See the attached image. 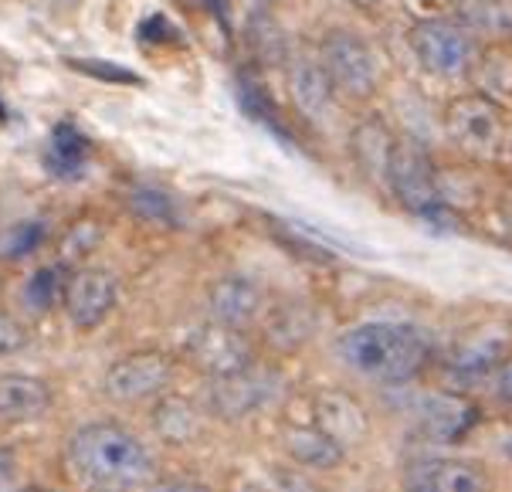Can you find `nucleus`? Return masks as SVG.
<instances>
[{
    "instance_id": "nucleus-28",
    "label": "nucleus",
    "mask_w": 512,
    "mask_h": 492,
    "mask_svg": "<svg viewBox=\"0 0 512 492\" xmlns=\"http://www.w3.org/2000/svg\"><path fill=\"white\" fill-rule=\"evenodd\" d=\"M24 347H28V333H24V326L7 313H0V357H11V353L24 350Z\"/></svg>"
},
{
    "instance_id": "nucleus-24",
    "label": "nucleus",
    "mask_w": 512,
    "mask_h": 492,
    "mask_svg": "<svg viewBox=\"0 0 512 492\" xmlns=\"http://www.w3.org/2000/svg\"><path fill=\"white\" fill-rule=\"evenodd\" d=\"M62 292H65L62 269H58V265H45V269H38L28 279V286H24V299H28L31 309L45 313V309H51L58 299H62Z\"/></svg>"
},
{
    "instance_id": "nucleus-5",
    "label": "nucleus",
    "mask_w": 512,
    "mask_h": 492,
    "mask_svg": "<svg viewBox=\"0 0 512 492\" xmlns=\"http://www.w3.org/2000/svg\"><path fill=\"white\" fill-rule=\"evenodd\" d=\"M411 51L418 65L435 79H462L475 68L479 48L458 21L448 17H421L411 28Z\"/></svg>"
},
{
    "instance_id": "nucleus-13",
    "label": "nucleus",
    "mask_w": 512,
    "mask_h": 492,
    "mask_svg": "<svg viewBox=\"0 0 512 492\" xmlns=\"http://www.w3.org/2000/svg\"><path fill=\"white\" fill-rule=\"evenodd\" d=\"M268 397H272V377L248 367L234 377L211 381V387H207V408L224 421H238L268 404Z\"/></svg>"
},
{
    "instance_id": "nucleus-8",
    "label": "nucleus",
    "mask_w": 512,
    "mask_h": 492,
    "mask_svg": "<svg viewBox=\"0 0 512 492\" xmlns=\"http://www.w3.org/2000/svg\"><path fill=\"white\" fill-rule=\"evenodd\" d=\"M177 374V360L163 350H136L129 357L116 360L106 374V394L112 401H123V404H136L146 401V397L163 394Z\"/></svg>"
},
{
    "instance_id": "nucleus-12",
    "label": "nucleus",
    "mask_w": 512,
    "mask_h": 492,
    "mask_svg": "<svg viewBox=\"0 0 512 492\" xmlns=\"http://www.w3.org/2000/svg\"><path fill=\"white\" fill-rule=\"evenodd\" d=\"M323 435L333 438L336 445L353 448L370 435V414L363 411V404L350 391L340 387H323V391L312 394V421Z\"/></svg>"
},
{
    "instance_id": "nucleus-7",
    "label": "nucleus",
    "mask_w": 512,
    "mask_h": 492,
    "mask_svg": "<svg viewBox=\"0 0 512 492\" xmlns=\"http://www.w3.org/2000/svg\"><path fill=\"white\" fill-rule=\"evenodd\" d=\"M187 360L211 381H218V377H234L255 367V347H251V336L245 330H231V326L211 319L201 330L190 333Z\"/></svg>"
},
{
    "instance_id": "nucleus-20",
    "label": "nucleus",
    "mask_w": 512,
    "mask_h": 492,
    "mask_svg": "<svg viewBox=\"0 0 512 492\" xmlns=\"http://www.w3.org/2000/svg\"><path fill=\"white\" fill-rule=\"evenodd\" d=\"M51 387L31 374H0V421H28L45 414Z\"/></svg>"
},
{
    "instance_id": "nucleus-18",
    "label": "nucleus",
    "mask_w": 512,
    "mask_h": 492,
    "mask_svg": "<svg viewBox=\"0 0 512 492\" xmlns=\"http://www.w3.org/2000/svg\"><path fill=\"white\" fill-rule=\"evenodd\" d=\"M394 143H397V136L390 133V126L377 116L363 119V123H357V129H353V136H350L353 160H357L360 174L373 180V184H384Z\"/></svg>"
},
{
    "instance_id": "nucleus-14",
    "label": "nucleus",
    "mask_w": 512,
    "mask_h": 492,
    "mask_svg": "<svg viewBox=\"0 0 512 492\" xmlns=\"http://www.w3.org/2000/svg\"><path fill=\"white\" fill-rule=\"evenodd\" d=\"M214 323L231 326V330H248L255 316L262 313V289L245 275H221L207 292Z\"/></svg>"
},
{
    "instance_id": "nucleus-31",
    "label": "nucleus",
    "mask_w": 512,
    "mask_h": 492,
    "mask_svg": "<svg viewBox=\"0 0 512 492\" xmlns=\"http://www.w3.org/2000/svg\"><path fill=\"white\" fill-rule=\"evenodd\" d=\"M346 4H353V7H357V11H377V7L380 4H384V0H346Z\"/></svg>"
},
{
    "instance_id": "nucleus-9",
    "label": "nucleus",
    "mask_w": 512,
    "mask_h": 492,
    "mask_svg": "<svg viewBox=\"0 0 512 492\" xmlns=\"http://www.w3.org/2000/svg\"><path fill=\"white\" fill-rule=\"evenodd\" d=\"M401 486L404 492H492V476L479 459L428 455L407 462Z\"/></svg>"
},
{
    "instance_id": "nucleus-23",
    "label": "nucleus",
    "mask_w": 512,
    "mask_h": 492,
    "mask_svg": "<svg viewBox=\"0 0 512 492\" xmlns=\"http://www.w3.org/2000/svg\"><path fill=\"white\" fill-rule=\"evenodd\" d=\"M85 157H89L85 136L75 133L72 126H58L48 146V167L55 170L58 177H72L85 167Z\"/></svg>"
},
{
    "instance_id": "nucleus-27",
    "label": "nucleus",
    "mask_w": 512,
    "mask_h": 492,
    "mask_svg": "<svg viewBox=\"0 0 512 492\" xmlns=\"http://www.w3.org/2000/svg\"><path fill=\"white\" fill-rule=\"evenodd\" d=\"M272 492H323L306 476V469H285V465H275L272 469Z\"/></svg>"
},
{
    "instance_id": "nucleus-19",
    "label": "nucleus",
    "mask_w": 512,
    "mask_h": 492,
    "mask_svg": "<svg viewBox=\"0 0 512 492\" xmlns=\"http://www.w3.org/2000/svg\"><path fill=\"white\" fill-rule=\"evenodd\" d=\"M462 28L489 41H512V0H448Z\"/></svg>"
},
{
    "instance_id": "nucleus-16",
    "label": "nucleus",
    "mask_w": 512,
    "mask_h": 492,
    "mask_svg": "<svg viewBox=\"0 0 512 492\" xmlns=\"http://www.w3.org/2000/svg\"><path fill=\"white\" fill-rule=\"evenodd\" d=\"M316 333V313L306 302H282L265 319L262 340L272 353H299Z\"/></svg>"
},
{
    "instance_id": "nucleus-6",
    "label": "nucleus",
    "mask_w": 512,
    "mask_h": 492,
    "mask_svg": "<svg viewBox=\"0 0 512 492\" xmlns=\"http://www.w3.org/2000/svg\"><path fill=\"white\" fill-rule=\"evenodd\" d=\"M384 187L397 197V204H404L411 214H435L441 207L438 197V170L431 163L428 150L411 140V136H397L394 153L387 163Z\"/></svg>"
},
{
    "instance_id": "nucleus-2",
    "label": "nucleus",
    "mask_w": 512,
    "mask_h": 492,
    "mask_svg": "<svg viewBox=\"0 0 512 492\" xmlns=\"http://www.w3.org/2000/svg\"><path fill=\"white\" fill-rule=\"evenodd\" d=\"M336 353L363 381L401 387L431 364V343L407 323H360L336 340Z\"/></svg>"
},
{
    "instance_id": "nucleus-30",
    "label": "nucleus",
    "mask_w": 512,
    "mask_h": 492,
    "mask_svg": "<svg viewBox=\"0 0 512 492\" xmlns=\"http://www.w3.org/2000/svg\"><path fill=\"white\" fill-rule=\"evenodd\" d=\"M153 492H211V489L197 479H163V482H156Z\"/></svg>"
},
{
    "instance_id": "nucleus-11",
    "label": "nucleus",
    "mask_w": 512,
    "mask_h": 492,
    "mask_svg": "<svg viewBox=\"0 0 512 492\" xmlns=\"http://www.w3.org/2000/svg\"><path fill=\"white\" fill-rule=\"evenodd\" d=\"M119 299L116 275L106 269H78L65 279V313L78 330H95Z\"/></svg>"
},
{
    "instance_id": "nucleus-26",
    "label": "nucleus",
    "mask_w": 512,
    "mask_h": 492,
    "mask_svg": "<svg viewBox=\"0 0 512 492\" xmlns=\"http://www.w3.org/2000/svg\"><path fill=\"white\" fill-rule=\"evenodd\" d=\"M133 211L140 214V218H146V221H160V224L173 221L170 197L160 194V191H150V187H143V191L133 194Z\"/></svg>"
},
{
    "instance_id": "nucleus-21",
    "label": "nucleus",
    "mask_w": 512,
    "mask_h": 492,
    "mask_svg": "<svg viewBox=\"0 0 512 492\" xmlns=\"http://www.w3.org/2000/svg\"><path fill=\"white\" fill-rule=\"evenodd\" d=\"M475 421V404H468L465 397L435 394L424 401L421 408V431L431 442H458Z\"/></svg>"
},
{
    "instance_id": "nucleus-1",
    "label": "nucleus",
    "mask_w": 512,
    "mask_h": 492,
    "mask_svg": "<svg viewBox=\"0 0 512 492\" xmlns=\"http://www.w3.org/2000/svg\"><path fill=\"white\" fill-rule=\"evenodd\" d=\"M68 465L89 492H129L153 476L146 445L116 421L78 428L68 442Z\"/></svg>"
},
{
    "instance_id": "nucleus-32",
    "label": "nucleus",
    "mask_w": 512,
    "mask_h": 492,
    "mask_svg": "<svg viewBox=\"0 0 512 492\" xmlns=\"http://www.w3.org/2000/svg\"><path fill=\"white\" fill-rule=\"evenodd\" d=\"M21 492H51V489H45V486H24Z\"/></svg>"
},
{
    "instance_id": "nucleus-33",
    "label": "nucleus",
    "mask_w": 512,
    "mask_h": 492,
    "mask_svg": "<svg viewBox=\"0 0 512 492\" xmlns=\"http://www.w3.org/2000/svg\"><path fill=\"white\" fill-rule=\"evenodd\" d=\"M506 150L512 153V126H509V146H506Z\"/></svg>"
},
{
    "instance_id": "nucleus-29",
    "label": "nucleus",
    "mask_w": 512,
    "mask_h": 492,
    "mask_svg": "<svg viewBox=\"0 0 512 492\" xmlns=\"http://www.w3.org/2000/svg\"><path fill=\"white\" fill-rule=\"evenodd\" d=\"M489 394L502 408H512V360H506V364L489 377Z\"/></svg>"
},
{
    "instance_id": "nucleus-15",
    "label": "nucleus",
    "mask_w": 512,
    "mask_h": 492,
    "mask_svg": "<svg viewBox=\"0 0 512 492\" xmlns=\"http://www.w3.org/2000/svg\"><path fill=\"white\" fill-rule=\"evenodd\" d=\"M289 96L295 102V109H299L309 123L326 119L329 102H333V89H329L319 58L309 55V51H295L289 58Z\"/></svg>"
},
{
    "instance_id": "nucleus-3",
    "label": "nucleus",
    "mask_w": 512,
    "mask_h": 492,
    "mask_svg": "<svg viewBox=\"0 0 512 492\" xmlns=\"http://www.w3.org/2000/svg\"><path fill=\"white\" fill-rule=\"evenodd\" d=\"M448 143L472 163H496L509 146V112L485 92H462L441 112Z\"/></svg>"
},
{
    "instance_id": "nucleus-25",
    "label": "nucleus",
    "mask_w": 512,
    "mask_h": 492,
    "mask_svg": "<svg viewBox=\"0 0 512 492\" xmlns=\"http://www.w3.org/2000/svg\"><path fill=\"white\" fill-rule=\"evenodd\" d=\"M102 231L95 221H78L72 231H68L65 238V262H82V258H89V252L95 245H99Z\"/></svg>"
},
{
    "instance_id": "nucleus-17",
    "label": "nucleus",
    "mask_w": 512,
    "mask_h": 492,
    "mask_svg": "<svg viewBox=\"0 0 512 492\" xmlns=\"http://www.w3.org/2000/svg\"><path fill=\"white\" fill-rule=\"evenodd\" d=\"M282 448L299 469H316V472L340 469L346 459L343 448L329 435H323L316 425H285Z\"/></svg>"
},
{
    "instance_id": "nucleus-10",
    "label": "nucleus",
    "mask_w": 512,
    "mask_h": 492,
    "mask_svg": "<svg viewBox=\"0 0 512 492\" xmlns=\"http://www.w3.org/2000/svg\"><path fill=\"white\" fill-rule=\"evenodd\" d=\"M506 360H512V330L502 323L485 326V330H475L465 343H458L448 360V374L458 384L489 381Z\"/></svg>"
},
{
    "instance_id": "nucleus-22",
    "label": "nucleus",
    "mask_w": 512,
    "mask_h": 492,
    "mask_svg": "<svg viewBox=\"0 0 512 492\" xmlns=\"http://www.w3.org/2000/svg\"><path fill=\"white\" fill-rule=\"evenodd\" d=\"M153 428H156V435H160L163 442H170V445L194 442L197 431H201V425H197V408L190 404V397H184V394L160 397V401H156V408H153Z\"/></svg>"
},
{
    "instance_id": "nucleus-4",
    "label": "nucleus",
    "mask_w": 512,
    "mask_h": 492,
    "mask_svg": "<svg viewBox=\"0 0 512 492\" xmlns=\"http://www.w3.org/2000/svg\"><path fill=\"white\" fill-rule=\"evenodd\" d=\"M323 75L333 89V96H343L350 102H367L380 89V62L377 51L363 34L350 28H333L323 34L316 51Z\"/></svg>"
}]
</instances>
